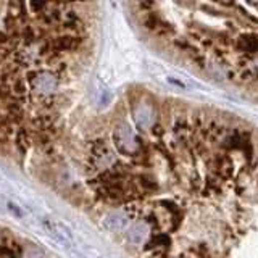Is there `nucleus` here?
Segmentation results:
<instances>
[{
  "mask_svg": "<svg viewBox=\"0 0 258 258\" xmlns=\"http://www.w3.org/2000/svg\"><path fill=\"white\" fill-rule=\"evenodd\" d=\"M213 3H218V5H223V6H231L234 5L236 0H212Z\"/></svg>",
  "mask_w": 258,
  "mask_h": 258,
  "instance_id": "nucleus-7",
  "label": "nucleus"
},
{
  "mask_svg": "<svg viewBox=\"0 0 258 258\" xmlns=\"http://www.w3.org/2000/svg\"><path fill=\"white\" fill-rule=\"evenodd\" d=\"M234 47L246 55H257L258 53V32H246L241 34L234 40Z\"/></svg>",
  "mask_w": 258,
  "mask_h": 258,
  "instance_id": "nucleus-2",
  "label": "nucleus"
},
{
  "mask_svg": "<svg viewBox=\"0 0 258 258\" xmlns=\"http://www.w3.org/2000/svg\"><path fill=\"white\" fill-rule=\"evenodd\" d=\"M128 225H129L128 216H123L120 213L107 215L104 221H102V226L108 231H123L125 228H128Z\"/></svg>",
  "mask_w": 258,
  "mask_h": 258,
  "instance_id": "nucleus-4",
  "label": "nucleus"
},
{
  "mask_svg": "<svg viewBox=\"0 0 258 258\" xmlns=\"http://www.w3.org/2000/svg\"><path fill=\"white\" fill-rule=\"evenodd\" d=\"M24 257L26 258H47L42 250L37 247H28L24 250Z\"/></svg>",
  "mask_w": 258,
  "mask_h": 258,
  "instance_id": "nucleus-6",
  "label": "nucleus"
},
{
  "mask_svg": "<svg viewBox=\"0 0 258 258\" xmlns=\"http://www.w3.org/2000/svg\"><path fill=\"white\" fill-rule=\"evenodd\" d=\"M97 0H0V140L47 142L96 49Z\"/></svg>",
  "mask_w": 258,
  "mask_h": 258,
  "instance_id": "nucleus-1",
  "label": "nucleus"
},
{
  "mask_svg": "<svg viewBox=\"0 0 258 258\" xmlns=\"http://www.w3.org/2000/svg\"><path fill=\"white\" fill-rule=\"evenodd\" d=\"M150 239V226L145 221H137L134 226L128 229V241L132 246H142Z\"/></svg>",
  "mask_w": 258,
  "mask_h": 258,
  "instance_id": "nucleus-3",
  "label": "nucleus"
},
{
  "mask_svg": "<svg viewBox=\"0 0 258 258\" xmlns=\"http://www.w3.org/2000/svg\"><path fill=\"white\" fill-rule=\"evenodd\" d=\"M249 2H250V3H257V5H258V0H249Z\"/></svg>",
  "mask_w": 258,
  "mask_h": 258,
  "instance_id": "nucleus-8",
  "label": "nucleus"
},
{
  "mask_svg": "<svg viewBox=\"0 0 258 258\" xmlns=\"http://www.w3.org/2000/svg\"><path fill=\"white\" fill-rule=\"evenodd\" d=\"M3 205V208L6 210V212L8 213H11L13 216H16V218H23L24 216V212H23V208L18 205V203H15V202H11V200H3V202H0Z\"/></svg>",
  "mask_w": 258,
  "mask_h": 258,
  "instance_id": "nucleus-5",
  "label": "nucleus"
}]
</instances>
